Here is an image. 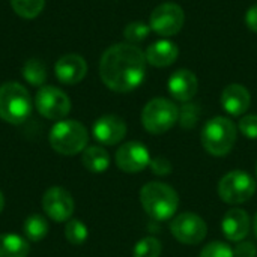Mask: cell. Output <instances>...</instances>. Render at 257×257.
Returning <instances> with one entry per match:
<instances>
[{
    "label": "cell",
    "mask_w": 257,
    "mask_h": 257,
    "mask_svg": "<svg viewBox=\"0 0 257 257\" xmlns=\"http://www.w3.org/2000/svg\"><path fill=\"white\" fill-rule=\"evenodd\" d=\"M256 181L242 170L226 173L218 182V196L229 205H241L250 200L256 193Z\"/></svg>",
    "instance_id": "obj_7"
},
{
    "label": "cell",
    "mask_w": 257,
    "mask_h": 257,
    "mask_svg": "<svg viewBox=\"0 0 257 257\" xmlns=\"http://www.w3.org/2000/svg\"><path fill=\"white\" fill-rule=\"evenodd\" d=\"M11 6L17 15L32 20L42 12L45 0H11Z\"/></svg>",
    "instance_id": "obj_23"
},
{
    "label": "cell",
    "mask_w": 257,
    "mask_h": 257,
    "mask_svg": "<svg viewBox=\"0 0 257 257\" xmlns=\"http://www.w3.org/2000/svg\"><path fill=\"white\" fill-rule=\"evenodd\" d=\"M65 236H66V241L71 242L72 245H81L83 242H86L89 236V230L84 223H81L80 220L71 218L66 221Z\"/></svg>",
    "instance_id": "obj_24"
},
{
    "label": "cell",
    "mask_w": 257,
    "mask_h": 257,
    "mask_svg": "<svg viewBox=\"0 0 257 257\" xmlns=\"http://www.w3.org/2000/svg\"><path fill=\"white\" fill-rule=\"evenodd\" d=\"M179 119L178 105L167 98L151 99L142 111L143 128L151 134H164L175 126Z\"/></svg>",
    "instance_id": "obj_6"
},
{
    "label": "cell",
    "mask_w": 257,
    "mask_h": 257,
    "mask_svg": "<svg viewBox=\"0 0 257 257\" xmlns=\"http://www.w3.org/2000/svg\"><path fill=\"white\" fill-rule=\"evenodd\" d=\"M23 77L32 86H42L47 80V68L39 59H29L23 65Z\"/></svg>",
    "instance_id": "obj_22"
},
{
    "label": "cell",
    "mask_w": 257,
    "mask_h": 257,
    "mask_svg": "<svg viewBox=\"0 0 257 257\" xmlns=\"http://www.w3.org/2000/svg\"><path fill=\"white\" fill-rule=\"evenodd\" d=\"M184 23L185 14L182 8L172 2L158 5L149 17L151 29L163 38H169L179 33L184 27Z\"/></svg>",
    "instance_id": "obj_9"
},
{
    "label": "cell",
    "mask_w": 257,
    "mask_h": 257,
    "mask_svg": "<svg viewBox=\"0 0 257 257\" xmlns=\"http://www.w3.org/2000/svg\"><path fill=\"white\" fill-rule=\"evenodd\" d=\"M116 166L125 173H139L145 170L152 158L148 148L140 142H128L122 145L114 155Z\"/></svg>",
    "instance_id": "obj_12"
},
{
    "label": "cell",
    "mask_w": 257,
    "mask_h": 257,
    "mask_svg": "<svg viewBox=\"0 0 257 257\" xmlns=\"http://www.w3.org/2000/svg\"><path fill=\"white\" fill-rule=\"evenodd\" d=\"M151 26L143 23V21H133L130 24L125 26L123 29V36L128 41V44H137L142 42L143 39H146L151 33Z\"/></svg>",
    "instance_id": "obj_26"
},
{
    "label": "cell",
    "mask_w": 257,
    "mask_h": 257,
    "mask_svg": "<svg viewBox=\"0 0 257 257\" xmlns=\"http://www.w3.org/2000/svg\"><path fill=\"white\" fill-rule=\"evenodd\" d=\"M251 227V220L244 209H229L221 220V230L224 236L232 242H241L245 239Z\"/></svg>",
    "instance_id": "obj_16"
},
{
    "label": "cell",
    "mask_w": 257,
    "mask_h": 257,
    "mask_svg": "<svg viewBox=\"0 0 257 257\" xmlns=\"http://www.w3.org/2000/svg\"><path fill=\"white\" fill-rule=\"evenodd\" d=\"M257 248L251 241H241L233 250L235 257H256Z\"/></svg>",
    "instance_id": "obj_31"
},
{
    "label": "cell",
    "mask_w": 257,
    "mask_h": 257,
    "mask_svg": "<svg viewBox=\"0 0 257 257\" xmlns=\"http://www.w3.org/2000/svg\"><path fill=\"white\" fill-rule=\"evenodd\" d=\"M200 117V108L199 105L193 104V102H184L182 108H179V123L182 128L191 130L194 128V125L199 122Z\"/></svg>",
    "instance_id": "obj_27"
},
{
    "label": "cell",
    "mask_w": 257,
    "mask_h": 257,
    "mask_svg": "<svg viewBox=\"0 0 257 257\" xmlns=\"http://www.w3.org/2000/svg\"><path fill=\"white\" fill-rule=\"evenodd\" d=\"M179 56L178 45L169 39H160L148 47L145 51L146 62L157 68H166L176 62Z\"/></svg>",
    "instance_id": "obj_18"
},
{
    "label": "cell",
    "mask_w": 257,
    "mask_h": 257,
    "mask_svg": "<svg viewBox=\"0 0 257 257\" xmlns=\"http://www.w3.org/2000/svg\"><path fill=\"white\" fill-rule=\"evenodd\" d=\"M245 24H247V27L251 32L257 33V5H253L247 11V14H245Z\"/></svg>",
    "instance_id": "obj_32"
},
{
    "label": "cell",
    "mask_w": 257,
    "mask_h": 257,
    "mask_svg": "<svg viewBox=\"0 0 257 257\" xmlns=\"http://www.w3.org/2000/svg\"><path fill=\"white\" fill-rule=\"evenodd\" d=\"M221 105L223 108L232 114V116H241L244 114L250 104H251V96L247 87L238 83H232L224 87L221 92Z\"/></svg>",
    "instance_id": "obj_17"
},
{
    "label": "cell",
    "mask_w": 257,
    "mask_h": 257,
    "mask_svg": "<svg viewBox=\"0 0 257 257\" xmlns=\"http://www.w3.org/2000/svg\"><path fill=\"white\" fill-rule=\"evenodd\" d=\"M35 107L41 116L51 120H62L71 111V99L59 87L42 86L36 92Z\"/></svg>",
    "instance_id": "obj_8"
},
{
    "label": "cell",
    "mask_w": 257,
    "mask_h": 257,
    "mask_svg": "<svg viewBox=\"0 0 257 257\" xmlns=\"http://www.w3.org/2000/svg\"><path fill=\"white\" fill-rule=\"evenodd\" d=\"M32 108H33L32 96L23 84L17 81H9L0 86L2 120L11 125H20L29 119Z\"/></svg>",
    "instance_id": "obj_3"
},
{
    "label": "cell",
    "mask_w": 257,
    "mask_h": 257,
    "mask_svg": "<svg viewBox=\"0 0 257 257\" xmlns=\"http://www.w3.org/2000/svg\"><path fill=\"white\" fill-rule=\"evenodd\" d=\"M169 92L170 95L181 102H190L197 90H199V80L197 75L190 69H178L169 78Z\"/></svg>",
    "instance_id": "obj_15"
},
{
    "label": "cell",
    "mask_w": 257,
    "mask_h": 257,
    "mask_svg": "<svg viewBox=\"0 0 257 257\" xmlns=\"http://www.w3.org/2000/svg\"><path fill=\"white\" fill-rule=\"evenodd\" d=\"M253 232H254V235H256L257 238V214L254 215V218H253Z\"/></svg>",
    "instance_id": "obj_34"
},
{
    "label": "cell",
    "mask_w": 257,
    "mask_h": 257,
    "mask_svg": "<svg viewBox=\"0 0 257 257\" xmlns=\"http://www.w3.org/2000/svg\"><path fill=\"white\" fill-rule=\"evenodd\" d=\"M56 78L62 84H77L87 74V63L78 54H65L54 65Z\"/></svg>",
    "instance_id": "obj_14"
},
{
    "label": "cell",
    "mask_w": 257,
    "mask_h": 257,
    "mask_svg": "<svg viewBox=\"0 0 257 257\" xmlns=\"http://www.w3.org/2000/svg\"><path fill=\"white\" fill-rule=\"evenodd\" d=\"M145 53L134 44L120 42L108 47L99 60L102 83L113 92L126 93L137 89L146 77Z\"/></svg>",
    "instance_id": "obj_1"
},
{
    "label": "cell",
    "mask_w": 257,
    "mask_h": 257,
    "mask_svg": "<svg viewBox=\"0 0 257 257\" xmlns=\"http://www.w3.org/2000/svg\"><path fill=\"white\" fill-rule=\"evenodd\" d=\"M163 245L155 236H146L140 239L133 250V257H160Z\"/></svg>",
    "instance_id": "obj_25"
},
{
    "label": "cell",
    "mask_w": 257,
    "mask_h": 257,
    "mask_svg": "<svg viewBox=\"0 0 257 257\" xmlns=\"http://www.w3.org/2000/svg\"><path fill=\"white\" fill-rule=\"evenodd\" d=\"M256 176H257V164H256Z\"/></svg>",
    "instance_id": "obj_35"
},
{
    "label": "cell",
    "mask_w": 257,
    "mask_h": 257,
    "mask_svg": "<svg viewBox=\"0 0 257 257\" xmlns=\"http://www.w3.org/2000/svg\"><path fill=\"white\" fill-rule=\"evenodd\" d=\"M199 257H235L233 256V250L230 248V245H227L226 242L221 241H214L211 244H208L202 251Z\"/></svg>",
    "instance_id": "obj_28"
},
{
    "label": "cell",
    "mask_w": 257,
    "mask_h": 257,
    "mask_svg": "<svg viewBox=\"0 0 257 257\" xmlns=\"http://www.w3.org/2000/svg\"><path fill=\"white\" fill-rule=\"evenodd\" d=\"M239 131L250 140H257V114H245L239 120Z\"/></svg>",
    "instance_id": "obj_29"
},
{
    "label": "cell",
    "mask_w": 257,
    "mask_h": 257,
    "mask_svg": "<svg viewBox=\"0 0 257 257\" xmlns=\"http://www.w3.org/2000/svg\"><path fill=\"white\" fill-rule=\"evenodd\" d=\"M140 202L145 212L155 221L173 218L179 206L176 190L163 182H148L140 190Z\"/></svg>",
    "instance_id": "obj_2"
},
{
    "label": "cell",
    "mask_w": 257,
    "mask_h": 257,
    "mask_svg": "<svg viewBox=\"0 0 257 257\" xmlns=\"http://www.w3.org/2000/svg\"><path fill=\"white\" fill-rule=\"evenodd\" d=\"M93 137L101 145L113 146L122 142L126 136V123L116 114H104L92 126Z\"/></svg>",
    "instance_id": "obj_13"
},
{
    "label": "cell",
    "mask_w": 257,
    "mask_h": 257,
    "mask_svg": "<svg viewBox=\"0 0 257 257\" xmlns=\"http://www.w3.org/2000/svg\"><path fill=\"white\" fill-rule=\"evenodd\" d=\"M172 235L185 245L200 244L208 233L205 220L194 212H182L170 221Z\"/></svg>",
    "instance_id": "obj_10"
},
{
    "label": "cell",
    "mask_w": 257,
    "mask_h": 257,
    "mask_svg": "<svg viewBox=\"0 0 257 257\" xmlns=\"http://www.w3.org/2000/svg\"><path fill=\"white\" fill-rule=\"evenodd\" d=\"M236 126L224 116H215L208 120L202 130V145L214 157L227 155L236 143Z\"/></svg>",
    "instance_id": "obj_4"
},
{
    "label": "cell",
    "mask_w": 257,
    "mask_h": 257,
    "mask_svg": "<svg viewBox=\"0 0 257 257\" xmlns=\"http://www.w3.org/2000/svg\"><path fill=\"white\" fill-rule=\"evenodd\" d=\"M51 148L62 155H77L83 152L89 142V133L78 120H59L48 136Z\"/></svg>",
    "instance_id": "obj_5"
},
{
    "label": "cell",
    "mask_w": 257,
    "mask_h": 257,
    "mask_svg": "<svg viewBox=\"0 0 257 257\" xmlns=\"http://www.w3.org/2000/svg\"><path fill=\"white\" fill-rule=\"evenodd\" d=\"M3 208H5V197H3V193L0 191V214L3 211Z\"/></svg>",
    "instance_id": "obj_33"
},
{
    "label": "cell",
    "mask_w": 257,
    "mask_h": 257,
    "mask_svg": "<svg viewBox=\"0 0 257 257\" xmlns=\"http://www.w3.org/2000/svg\"><path fill=\"white\" fill-rule=\"evenodd\" d=\"M30 245L26 238L17 233L0 235V257H27Z\"/></svg>",
    "instance_id": "obj_20"
},
{
    "label": "cell",
    "mask_w": 257,
    "mask_h": 257,
    "mask_svg": "<svg viewBox=\"0 0 257 257\" xmlns=\"http://www.w3.org/2000/svg\"><path fill=\"white\" fill-rule=\"evenodd\" d=\"M42 209L47 217L56 223L68 221L74 214V199L65 188L51 187L44 193Z\"/></svg>",
    "instance_id": "obj_11"
},
{
    "label": "cell",
    "mask_w": 257,
    "mask_h": 257,
    "mask_svg": "<svg viewBox=\"0 0 257 257\" xmlns=\"http://www.w3.org/2000/svg\"><path fill=\"white\" fill-rule=\"evenodd\" d=\"M23 233H24V238L32 242L42 241L48 233V223L42 215H38V214L30 215L26 218L23 224Z\"/></svg>",
    "instance_id": "obj_21"
},
{
    "label": "cell",
    "mask_w": 257,
    "mask_h": 257,
    "mask_svg": "<svg viewBox=\"0 0 257 257\" xmlns=\"http://www.w3.org/2000/svg\"><path fill=\"white\" fill-rule=\"evenodd\" d=\"M149 166H151L152 172L155 175H158V176H167V175H170V172L173 169L172 167V163L166 157H157L155 160L151 161Z\"/></svg>",
    "instance_id": "obj_30"
},
{
    "label": "cell",
    "mask_w": 257,
    "mask_h": 257,
    "mask_svg": "<svg viewBox=\"0 0 257 257\" xmlns=\"http://www.w3.org/2000/svg\"><path fill=\"white\" fill-rule=\"evenodd\" d=\"M81 163L90 173H104L110 167V155L101 146H89L83 151Z\"/></svg>",
    "instance_id": "obj_19"
}]
</instances>
